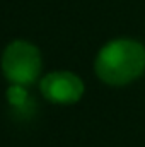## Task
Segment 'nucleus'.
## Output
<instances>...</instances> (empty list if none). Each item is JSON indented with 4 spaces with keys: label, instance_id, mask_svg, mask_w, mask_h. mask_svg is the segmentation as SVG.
<instances>
[{
    "label": "nucleus",
    "instance_id": "1",
    "mask_svg": "<svg viewBox=\"0 0 145 147\" xmlns=\"http://www.w3.org/2000/svg\"><path fill=\"white\" fill-rule=\"evenodd\" d=\"M94 72L104 84L123 87L145 72V46L132 38H116L108 41L96 55Z\"/></svg>",
    "mask_w": 145,
    "mask_h": 147
},
{
    "label": "nucleus",
    "instance_id": "2",
    "mask_svg": "<svg viewBox=\"0 0 145 147\" xmlns=\"http://www.w3.org/2000/svg\"><path fill=\"white\" fill-rule=\"evenodd\" d=\"M0 65L10 84L29 86L41 74V51L36 45L26 39H15L5 46Z\"/></svg>",
    "mask_w": 145,
    "mask_h": 147
},
{
    "label": "nucleus",
    "instance_id": "3",
    "mask_svg": "<svg viewBox=\"0 0 145 147\" xmlns=\"http://www.w3.org/2000/svg\"><path fill=\"white\" fill-rule=\"evenodd\" d=\"M39 91L50 103L73 105L82 99L85 86L84 80L68 70H55L46 74L39 82Z\"/></svg>",
    "mask_w": 145,
    "mask_h": 147
},
{
    "label": "nucleus",
    "instance_id": "4",
    "mask_svg": "<svg viewBox=\"0 0 145 147\" xmlns=\"http://www.w3.org/2000/svg\"><path fill=\"white\" fill-rule=\"evenodd\" d=\"M28 99V91L26 86L21 84H10L7 89V101L14 106H22Z\"/></svg>",
    "mask_w": 145,
    "mask_h": 147
}]
</instances>
